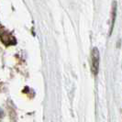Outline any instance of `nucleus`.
I'll use <instances>...</instances> for the list:
<instances>
[{
    "instance_id": "nucleus-1",
    "label": "nucleus",
    "mask_w": 122,
    "mask_h": 122,
    "mask_svg": "<svg viewBox=\"0 0 122 122\" xmlns=\"http://www.w3.org/2000/svg\"><path fill=\"white\" fill-rule=\"evenodd\" d=\"M92 63H91V68L92 72L94 74H97L98 67H99V61H100V55H99V51L97 48H94L92 51Z\"/></svg>"
},
{
    "instance_id": "nucleus-2",
    "label": "nucleus",
    "mask_w": 122,
    "mask_h": 122,
    "mask_svg": "<svg viewBox=\"0 0 122 122\" xmlns=\"http://www.w3.org/2000/svg\"><path fill=\"white\" fill-rule=\"evenodd\" d=\"M0 38H1V41H3V43L5 45H6V46H8V45H14V44H16V42H17L16 39L10 33H8V32H2L0 34Z\"/></svg>"
},
{
    "instance_id": "nucleus-3",
    "label": "nucleus",
    "mask_w": 122,
    "mask_h": 122,
    "mask_svg": "<svg viewBox=\"0 0 122 122\" xmlns=\"http://www.w3.org/2000/svg\"><path fill=\"white\" fill-rule=\"evenodd\" d=\"M116 15H117V2L114 1L113 2V6H112V16H111V27H110V31L109 33H112L113 28H114V24H115V19H116Z\"/></svg>"
},
{
    "instance_id": "nucleus-4",
    "label": "nucleus",
    "mask_w": 122,
    "mask_h": 122,
    "mask_svg": "<svg viewBox=\"0 0 122 122\" xmlns=\"http://www.w3.org/2000/svg\"><path fill=\"white\" fill-rule=\"evenodd\" d=\"M3 114H4V112H3V110L0 108V117H3Z\"/></svg>"
}]
</instances>
